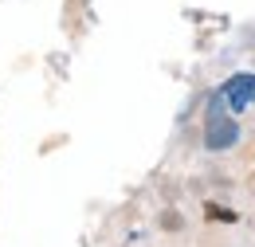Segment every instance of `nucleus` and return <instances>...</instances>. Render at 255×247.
<instances>
[{"label":"nucleus","instance_id":"f257e3e1","mask_svg":"<svg viewBox=\"0 0 255 247\" xmlns=\"http://www.w3.org/2000/svg\"><path fill=\"white\" fill-rule=\"evenodd\" d=\"M224 98H228V106H232V110H248V106L255 102V75H244V79L228 83Z\"/></svg>","mask_w":255,"mask_h":247},{"label":"nucleus","instance_id":"f03ea898","mask_svg":"<svg viewBox=\"0 0 255 247\" xmlns=\"http://www.w3.org/2000/svg\"><path fill=\"white\" fill-rule=\"evenodd\" d=\"M232 141H236V125L228 122L220 110H212V114H208V145L224 149V145H232Z\"/></svg>","mask_w":255,"mask_h":247}]
</instances>
